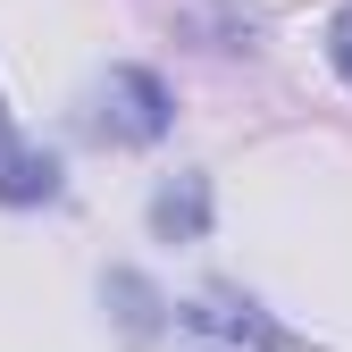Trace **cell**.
Instances as JSON below:
<instances>
[{
	"label": "cell",
	"instance_id": "6da1fadb",
	"mask_svg": "<svg viewBox=\"0 0 352 352\" xmlns=\"http://www.w3.org/2000/svg\"><path fill=\"white\" fill-rule=\"evenodd\" d=\"M101 126H109L118 143H160L168 135V84L143 76V67H118L101 84Z\"/></svg>",
	"mask_w": 352,
	"mask_h": 352
},
{
	"label": "cell",
	"instance_id": "3957f363",
	"mask_svg": "<svg viewBox=\"0 0 352 352\" xmlns=\"http://www.w3.org/2000/svg\"><path fill=\"white\" fill-rule=\"evenodd\" d=\"M193 352H269V327L243 319L235 302H201L193 311Z\"/></svg>",
	"mask_w": 352,
	"mask_h": 352
},
{
	"label": "cell",
	"instance_id": "7a4b0ae2",
	"mask_svg": "<svg viewBox=\"0 0 352 352\" xmlns=\"http://www.w3.org/2000/svg\"><path fill=\"white\" fill-rule=\"evenodd\" d=\"M51 193H59V160L17 143L9 109H0V201H51Z\"/></svg>",
	"mask_w": 352,
	"mask_h": 352
},
{
	"label": "cell",
	"instance_id": "277c9868",
	"mask_svg": "<svg viewBox=\"0 0 352 352\" xmlns=\"http://www.w3.org/2000/svg\"><path fill=\"white\" fill-rule=\"evenodd\" d=\"M151 227H160V235H193V227H201V185H185V193H160Z\"/></svg>",
	"mask_w": 352,
	"mask_h": 352
},
{
	"label": "cell",
	"instance_id": "5b68a950",
	"mask_svg": "<svg viewBox=\"0 0 352 352\" xmlns=\"http://www.w3.org/2000/svg\"><path fill=\"white\" fill-rule=\"evenodd\" d=\"M327 51H336V67H344V84H352V9L327 25Z\"/></svg>",
	"mask_w": 352,
	"mask_h": 352
}]
</instances>
